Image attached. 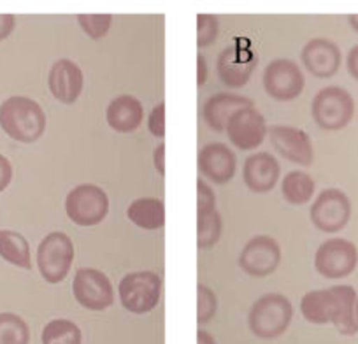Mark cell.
I'll return each instance as SVG.
<instances>
[{"mask_svg": "<svg viewBox=\"0 0 358 344\" xmlns=\"http://www.w3.org/2000/svg\"><path fill=\"white\" fill-rule=\"evenodd\" d=\"M357 292L350 285H336L323 290L308 292L301 299V311L306 322L313 325L332 323L343 336H355L358 322L355 316Z\"/></svg>", "mask_w": 358, "mask_h": 344, "instance_id": "1", "label": "cell"}, {"mask_svg": "<svg viewBox=\"0 0 358 344\" xmlns=\"http://www.w3.org/2000/svg\"><path fill=\"white\" fill-rule=\"evenodd\" d=\"M0 127L11 139L32 144L46 130V115L36 101L15 95L0 104Z\"/></svg>", "mask_w": 358, "mask_h": 344, "instance_id": "2", "label": "cell"}, {"mask_svg": "<svg viewBox=\"0 0 358 344\" xmlns=\"http://www.w3.org/2000/svg\"><path fill=\"white\" fill-rule=\"evenodd\" d=\"M294 320V306L285 295L265 294L251 306L248 325L258 339H276L283 336Z\"/></svg>", "mask_w": 358, "mask_h": 344, "instance_id": "3", "label": "cell"}, {"mask_svg": "<svg viewBox=\"0 0 358 344\" xmlns=\"http://www.w3.org/2000/svg\"><path fill=\"white\" fill-rule=\"evenodd\" d=\"M311 115L320 129L337 132L346 129L353 120L355 101L341 86H327L313 99Z\"/></svg>", "mask_w": 358, "mask_h": 344, "instance_id": "4", "label": "cell"}, {"mask_svg": "<svg viewBox=\"0 0 358 344\" xmlns=\"http://www.w3.org/2000/svg\"><path fill=\"white\" fill-rule=\"evenodd\" d=\"M74 262V244L65 232H51L37 248V267L43 280L58 285L71 273Z\"/></svg>", "mask_w": 358, "mask_h": 344, "instance_id": "5", "label": "cell"}, {"mask_svg": "<svg viewBox=\"0 0 358 344\" xmlns=\"http://www.w3.org/2000/svg\"><path fill=\"white\" fill-rule=\"evenodd\" d=\"M162 280L153 271H137L122 278L118 294L122 306L132 315H146L160 301Z\"/></svg>", "mask_w": 358, "mask_h": 344, "instance_id": "6", "label": "cell"}, {"mask_svg": "<svg viewBox=\"0 0 358 344\" xmlns=\"http://www.w3.org/2000/svg\"><path fill=\"white\" fill-rule=\"evenodd\" d=\"M65 213L76 225L94 227L108 216L109 197L97 185H79L67 194Z\"/></svg>", "mask_w": 358, "mask_h": 344, "instance_id": "7", "label": "cell"}, {"mask_svg": "<svg viewBox=\"0 0 358 344\" xmlns=\"http://www.w3.org/2000/svg\"><path fill=\"white\" fill-rule=\"evenodd\" d=\"M358 266V250L351 241L334 237L320 244L315 255V269L327 280L348 278Z\"/></svg>", "mask_w": 358, "mask_h": 344, "instance_id": "8", "label": "cell"}, {"mask_svg": "<svg viewBox=\"0 0 358 344\" xmlns=\"http://www.w3.org/2000/svg\"><path fill=\"white\" fill-rule=\"evenodd\" d=\"M72 294L76 302L90 311H104L115 302V290L109 278L92 267L78 269L72 281Z\"/></svg>", "mask_w": 358, "mask_h": 344, "instance_id": "9", "label": "cell"}, {"mask_svg": "<svg viewBox=\"0 0 358 344\" xmlns=\"http://www.w3.org/2000/svg\"><path fill=\"white\" fill-rule=\"evenodd\" d=\"M309 215L313 225L322 232H339L351 218V201L339 188H327L315 199Z\"/></svg>", "mask_w": 358, "mask_h": 344, "instance_id": "10", "label": "cell"}, {"mask_svg": "<svg viewBox=\"0 0 358 344\" xmlns=\"http://www.w3.org/2000/svg\"><path fill=\"white\" fill-rule=\"evenodd\" d=\"M264 88L278 102L295 101L304 90V74L295 62L288 58L273 60L264 71Z\"/></svg>", "mask_w": 358, "mask_h": 344, "instance_id": "11", "label": "cell"}, {"mask_svg": "<svg viewBox=\"0 0 358 344\" xmlns=\"http://www.w3.org/2000/svg\"><path fill=\"white\" fill-rule=\"evenodd\" d=\"M281 264V248L271 236H257L248 241L239 255V267L253 278L273 274Z\"/></svg>", "mask_w": 358, "mask_h": 344, "instance_id": "12", "label": "cell"}, {"mask_svg": "<svg viewBox=\"0 0 358 344\" xmlns=\"http://www.w3.org/2000/svg\"><path fill=\"white\" fill-rule=\"evenodd\" d=\"M257 62L258 58L251 46H243V44L227 46L216 60L218 78L229 88H243L250 81Z\"/></svg>", "mask_w": 358, "mask_h": 344, "instance_id": "13", "label": "cell"}, {"mask_svg": "<svg viewBox=\"0 0 358 344\" xmlns=\"http://www.w3.org/2000/svg\"><path fill=\"white\" fill-rule=\"evenodd\" d=\"M268 139L274 150L287 160L299 165H311L315 160V150H313L311 137L308 132L288 125H273L268 127Z\"/></svg>", "mask_w": 358, "mask_h": 344, "instance_id": "14", "label": "cell"}, {"mask_svg": "<svg viewBox=\"0 0 358 344\" xmlns=\"http://www.w3.org/2000/svg\"><path fill=\"white\" fill-rule=\"evenodd\" d=\"M227 136L230 143L239 150L248 151L255 150L264 143L265 136L268 132V127L265 123L264 115L258 109L246 108L237 111L227 123Z\"/></svg>", "mask_w": 358, "mask_h": 344, "instance_id": "15", "label": "cell"}, {"mask_svg": "<svg viewBox=\"0 0 358 344\" xmlns=\"http://www.w3.org/2000/svg\"><path fill=\"white\" fill-rule=\"evenodd\" d=\"M48 88L58 102L74 104L81 97L83 88H85V74L76 62L60 58L50 69Z\"/></svg>", "mask_w": 358, "mask_h": 344, "instance_id": "16", "label": "cell"}, {"mask_svg": "<svg viewBox=\"0 0 358 344\" xmlns=\"http://www.w3.org/2000/svg\"><path fill=\"white\" fill-rule=\"evenodd\" d=\"M301 58L306 71L311 72L315 78H332L339 71L343 55L334 41L316 37L302 48Z\"/></svg>", "mask_w": 358, "mask_h": 344, "instance_id": "17", "label": "cell"}, {"mask_svg": "<svg viewBox=\"0 0 358 344\" xmlns=\"http://www.w3.org/2000/svg\"><path fill=\"white\" fill-rule=\"evenodd\" d=\"M237 169V157L227 144L211 143L199 153V171L215 185H227Z\"/></svg>", "mask_w": 358, "mask_h": 344, "instance_id": "18", "label": "cell"}, {"mask_svg": "<svg viewBox=\"0 0 358 344\" xmlns=\"http://www.w3.org/2000/svg\"><path fill=\"white\" fill-rule=\"evenodd\" d=\"M281 165L271 153H255L246 158L243 167L244 185L255 194H267L278 185Z\"/></svg>", "mask_w": 358, "mask_h": 344, "instance_id": "19", "label": "cell"}, {"mask_svg": "<svg viewBox=\"0 0 358 344\" xmlns=\"http://www.w3.org/2000/svg\"><path fill=\"white\" fill-rule=\"evenodd\" d=\"M246 108H253V101L244 97V95L216 94L206 101L202 115H204V122L208 123L209 129H213L215 132H223L227 129L229 120L237 111Z\"/></svg>", "mask_w": 358, "mask_h": 344, "instance_id": "20", "label": "cell"}, {"mask_svg": "<svg viewBox=\"0 0 358 344\" xmlns=\"http://www.w3.org/2000/svg\"><path fill=\"white\" fill-rule=\"evenodd\" d=\"M144 118V108L141 101L134 95H120L109 102L106 109L108 125L115 132L130 134L139 129Z\"/></svg>", "mask_w": 358, "mask_h": 344, "instance_id": "21", "label": "cell"}, {"mask_svg": "<svg viewBox=\"0 0 358 344\" xmlns=\"http://www.w3.org/2000/svg\"><path fill=\"white\" fill-rule=\"evenodd\" d=\"M127 216L134 225L144 230H158L165 223V206L160 199L143 197L134 201L127 209Z\"/></svg>", "mask_w": 358, "mask_h": 344, "instance_id": "22", "label": "cell"}, {"mask_svg": "<svg viewBox=\"0 0 358 344\" xmlns=\"http://www.w3.org/2000/svg\"><path fill=\"white\" fill-rule=\"evenodd\" d=\"M0 257L16 267L25 271L32 269L29 241L15 230H0Z\"/></svg>", "mask_w": 358, "mask_h": 344, "instance_id": "23", "label": "cell"}, {"mask_svg": "<svg viewBox=\"0 0 358 344\" xmlns=\"http://www.w3.org/2000/svg\"><path fill=\"white\" fill-rule=\"evenodd\" d=\"M316 190L315 180L304 171H292L281 183V194L285 201L294 206L308 204Z\"/></svg>", "mask_w": 358, "mask_h": 344, "instance_id": "24", "label": "cell"}, {"mask_svg": "<svg viewBox=\"0 0 358 344\" xmlns=\"http://www.w3.org/2000/svg\"><path fill=\"white\" fill-rule=\"evenodd\" d=\"M43 344H83L81 329L65 318L51 320L41 334Z\"/></svg>", "mask_w": 358, "mask_h": 344, "instance_id": "25", "label": "cell"}, {"mask_svg": "<svg viewBox=\"0 0 358 344\" xmlns=\"http://www.w3.org/2000/svg\"><path fill=\"white\" fill-rule=\"evenodd\" d=\"M30 329L22 316L0 313V344H29Z\"/></svg>", "mask_w": 358, "mask_h": 344, "instance_id": "26", "label": "cell"}, {"mask_svg": "<svg viewBox=\"0 0 358 344\" xmlns=\"http://www.w3.org/2000/svg\"><path fill=\"white\" fill-rule=\"evenodd\" d=\"M223 232L222 215L218 211H209L197 215V244L201 250H209L220 241Z\"/></svg>", "mask_w": 358, "mask_h": 344, "instance_id": "27", "label": "cell"}, {"mask_svg": "<svg viewBox=\"0 0 358 344\" xmlns=\"http://www.w3.org/2000/svg\"><path fill=\"white\" fill-rule=\"evenodd\" d=\"M78 25L85 30V34L92 39H102L108 36L113 25L111 15H79Z\"/></svg>", "mask_w": 358, "mask_h": 344, "instance_id": "28", "label": "cell"}, {"mask_svg": "<svg viewBox=\"0 0 358 344\" xmlns=\"http://www.w3.org/2000/svg\"><path fill=\"white\" fill-rule=\"evenodd\" d=\"M218 311V299L215 292L206 285L197 287V322L208 323Z\"/></svg>", "mask_w": 358, "mask_h": 344, "instance_id": "29", "label": "cell"}, {"mask_svg": "<svg viewBox=\"0 0 358 344\" xmlns=\"http://www.w3.org/2000/svg\"><path fill=\"white\" fill-rule=\"evenodd\" d=\"M220 32V22L215 15L197 16V46L208 48L215 44Z\"/></svg>", "mask_w": 358, "mask_h": 344, "instance_id": "30", "label": "cell"}, {"mask_svg": "<svg viewBox=\"0 0 358 344\" xmlns=\"http://www.w3.org/2000/svg\"><path fill=\"white\" fill-rule=\"evenodd\" d=\"M216 209V195L213 192V188L209 185H206L204 181H197V215L202 213L215 211Z\"/></svg>", "mask_w": 358, "mask_h": 344, "instance_id": "31", "label": "cell"}, {"mask_svg": "<svg viewBox=\"0 0 358 344\" xmlns=\"http://www.w3.org/2000/svg\"><path fill=\"white\" fill-rule=\"evenodd\" d=\"M148 130L157 139H164L165 137V104L160 102L151 111L150 120H148Z\"/></svg>", "mask_w": 358, "mask_h": 344, "instance_id": "32", "label": "cell"}, {"mask_svg": "<svg viewBox=\"0 0 358 344\" xmlns=\"http://www.w3.org/2000/svg\"><path fill=\"white\" fill-rule=\"evenodd\" d=\"M13 180V165L4 155H0V192H4L6 188L11 185Z\"/></svg>", "mask_w": 358, "mask_h": 344, "instance_id": "33", "label": "cell"}, {"mask_svg": "<svg viewBox=\"0 0 358 344\" xmlns=\"http://www.w3.org/2000/svg\"><path fill=\"white\" fill-rule=\"evenodd\" d=\"M16 25V18L13 15H0V41L8 39Z\"/></svg>", "mask_w": 358, "mask_h": 344, "instance_id": "34", "label": "cell"}, {"mask_svg": "<svg viewBox=\"0 0 358 344\" xmlns=\"http://www.w3.org/2000/svg\"><path fill=\"white\" fill-rule=\"evenodd\" d=\"M346 67H348V72L351 74V78H355L358 81V44L351 48L350 53H348Z\"/></svg>", "mask_w": 358, "mask_h": 344, "instance_id": "35", "label": "cell"}, {"mask_svg": "<svg viewBox=\"0 0 358 344\" xmlns=\"http://www.w3.org/2000/svg\"><path fill=\"white\" fill-rule=\"evenodd\" d=\"M153 164L155 167H157L158 174H160V176H165V144L164 143L158 144L157 150H155Z\"/></svg>", "mask_w": 358, "mask_h": 344, "instance_id": "36", "label": "cell"}, {"mask_svg": "<svg viewBox=\"0 0 358 344\" xmlns=\"http://www.w3.org/2000/svg\"><path fill=\"white\" fill-rule=\"evenodd\" d=\"M197 85L202 86L206 81H208L209 78V67H208V62H206V58L202 57V55H199L197 57Z\"/></svg>", "mask_w": 358, "mask_h": 344, "instance_id": "37", "label": "cell"}, {"mask_svg": "<svg viewBox=\"0 0 358 344\" xmlns=\"http://www.w3.org/2000/svg\"><path fill=\"white\" fill-rule=\"evenodd\" d=\"M197 344H216V341H215V337H213L209 332H206V330H199V332H197Z\"/></svg>", "mask_w": 358, "mask_h": 344, "instance_id": "38", "label": "cell"}, {"mask_svg": "<svg viewBox=\"0 0 358 344\" xmlns=\"http://www.w3.org/2000/svg\"><path fill=\"white\" fill-rule=\"evenodd\" d=\"M348 23H350V27L355 30V32H358V15L348 16Z\"/></svg>", "mask_w": 358, "mask_h": 344, "instance_id": "39", "label": "cell"}, {"mask_svg": "<svg viewBox=\"0 0 358 344\" xmlns=\"http://www.w3.org/2000/svg\"><path fill=\"white\" fill-rule=\"evenodd\" d=\"M355 316H357V322H358V299H357V306H355Z\"/></svg>", "mask_w": 358, "mask_h": 344, "instance_id": "40", "label": "cell"}]
</instances>
